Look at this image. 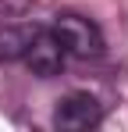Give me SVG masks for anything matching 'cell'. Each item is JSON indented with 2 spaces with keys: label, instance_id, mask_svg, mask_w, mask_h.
Returning <instances> with one entry per match:
<instances>
[{
  "label": "cell",
  "instance_id": "obj_1",
  "mask_svg": "<svg viewBox=\"0 0 128 132\" xmlns=\"http://www.w3.org/2000/svg\"><path fill=\"white\" fill-rule=\"evenodd\" d=\"M50 29L57 32V39L64 43L68 57H82V61H89V57H103V50H107L103 29L93 22V18H85V14L61 11V14H53Z\"/></svg>",
  "mask_w": 128,
  "mask_h": 132
},
{
  "label": "cell",
  "instance_id": "obj_2",
  "mask_svg": "<svg viewBox=\"0 0 128 132\" xmlns=\"http://www.w3.org/2000/svg\"><path fill=\"white\" fill-rule=\"evenodd\" d=\"M53 129L61 132H89L103 121V104L93 93H68L53 107Z\"/></svg>",
  "mask_w": 128,
  "mask_h": 132
},
{
  "label": "cell",
  "instance_id": "obj_3",
  "mask_svg": "<svg viewBox=\"0 0 128 132\" xmlns=\"http://www.w3.org/2000/svg\"><path fill=\"white\" fill-rule=\"evenodd\" d=\"M64 61H68V50L57 39V32L50 25H39L36 36H32V43H29V50H25V57H21V64L36 79H53V75L64 71Z\"/></svg>",
  "mask_w": 128,
  "mask_h": 132
},
{
  "label": "cell",
  "instance_id": "obj_4",
  "mask_svg": "<svg viewBox=\"0 0 128 132\" xmlns=\"http://www.w3.org/2000/svg\"><path fill=\"white\" fill-rule=\"evenodd\" d=\"M39 22H0V61H21Z\"/></svg>",
  "mask_w": 128,
  "mask_h": 132
},
{
  "label": "cell",
  "instance_id": "obj_5",
  "mask_svg": "<svg viewBox=\"0 0 128 132\" xmlns=\"http://www.w3.org/2000/svg\"><path fill=\"white\" fill-rule=\"evenodd\" d=\"M32 0H0V18H21Z\"/></svg>",
  "mask_w": 128,
  "mask_h": 132
}]
</instances>
